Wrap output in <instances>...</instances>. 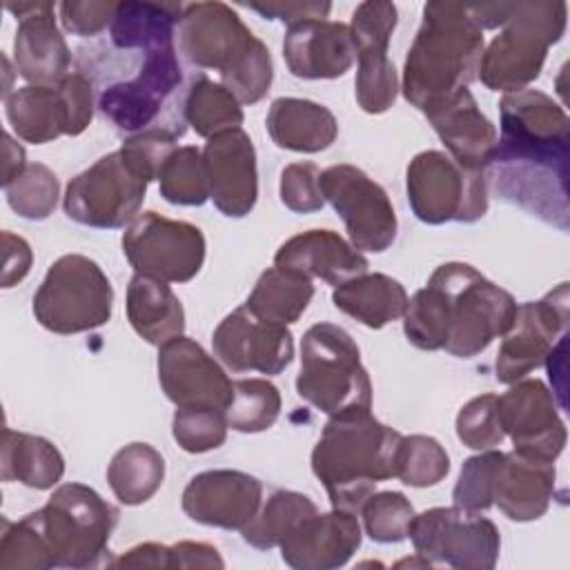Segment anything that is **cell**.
Segmentation results:
<instances>
[{"instance_id": "5bb4252c", "label": "cell", "mask_w": 570, "mask_h": 570, "mask_svg": "<svg viewBox=\"0 0 570 570\" xmlns=\"http://www.w3.org/2000/svg\"><path fill=\"white\" fill-rule=\"evenodd\" d=\"M414 554L430 566L456 570H492L499 559L501 537L497 525L479 512L452 508H430L414 514L410 525Z\"/></svg>"}, {"instance_id": "8fae6325", "label": "cell", "mask_w": 570, "mask_h": 570, "mask_svg": "<svg viewBox=\"0 0 570 570\" xmlns=\"http://www.w3.org/2000/svg\"><path fill=\"white\" fill-rule=\"evenodd\" d=\"M405 189L414 216L428 225L476 223L488 212L485 171L468 169L439 149L410 160Z\"/></svg>"}, {"instance_id": "f546056e", "label": "cell", "mask_w": 570, "mask_h": 570, "mask_svg": "<svg viewBox=\"0 0 570 570\" xmlns=\"http://www.w3.org/2000/svg\"><path fill=\"white\" fill-rule=\"evenodd\" d=\"M127 318L142 341L158 347L185 330L180 298L165 281L145 274H134L127 285Z\"/></svg>"}, {"instance_id": "7c38bea8", "label": "cell", "mask_w": 570, "mask_h": 570, "mask_svg": "<svg viewBox=\"0 0 570 570\" xmlns=\"http://www.w3.org/2000/svg\"><path fill=\"white\" fill-rule=\"evenodd\" d=\"M147 185L149 180L118 149L69 180L62 207L78 225L118 229L138 216Z\"/></svg>"}, {"instance_id": "52a82bcc", "label": "cell", "mask_w": 570, "mask_h": 570, "mask_svg": "<svg viewBox=\"0 0 570 570\" xmlns=\"http://www.w3.org/2000/svg\"><path fill=\"white\" fill-rule=\"evenodd\" d=\"M296 392L327 416L372 407V383L354 338L334 323L312 325L301 341Z\"/></svg>"}, {"instance_id": "d4e9b609", "label": "cell", "mask_w": 570, "mask_h": 570, "mask_svg": "<svg viewBox=\"0 0 570 570\" xmlns=\"http://www.w3.org/2000/svg\"><path fill=\"white\" fill-rule=\"evenodd\" d=\"M283 58L292 76L303 80L341 78L354 65L356 49L350 24L309 20L287 27Z\"/></svg>"}, {"instance_id": "f35d334b", "label": "cell", "mask_w": 570, "mask_h": 570, "mask_svg": "<svg viewBox=\"0 0 570 570\" xmlns=\"http://www.w3.org/2000/svg\"><path fill=\"white\" fill-rule=\"evenodd\" d=\"M160 196L171 205L200 207L209 198V178L203 151L191 145L176 147L160 174Z\"/></svg>"}, {"instance_id": "8992f818", "label": "cell", "mask_w": 570, "mask_h": 570, "mask_svg": "<svg viewBox=\"0 0 570 570\" xmlns=\"http://www.w3.org/2000/svg\"><path fill=\"white\" fill-rule=\"evenodd\" d=\"M134 51V71L100 85L96 96L98 111L118 131L140 134L145 129H171L183 136V69L174 42Z\"/></svg>"}, {"instance_id": "c3c4849f", "label": "cell", "mask_w": 570, "mask_h": 570, "mask_svg": "<svg viewBox=\"0 0 570 570\" xmlns=\"http://www.w3.org/2000/svg\"><path fill=\"white\" fill-rule=\"evenodd\" d=\"M456 436L470 450H492L505 439L497 414V394H481L468 401L456 414Z\"/></svg>"}, {"instance_id": "60d3db41", "label": "cell", "mask_w": 570, "mask_h": 570, "mask_svg": "<svg viewBox=\"0 0 570 570\" xmlns=\"http://www.w3.org/2000/svg\"><path fill=\"white\" fill-rule=\"evenodd\" d=\"M9 207L27 220H45L53 214L60 196L56 174L42 163H29L9 185H4Z\"/></svg>"}, {"instance_id": "f6af8a7d", "label": "cell", "mask_w": 570, "mask_h": 570, "mask_svg": "<svg viewBox=\"0 0 570 570\" xmlns=\"http://www.w3.org/2000/svg\"><path fill=\"white\" fill-rule=\"evenodd\" d=\"M365 534L376 543H401L410 537L414 508L410 499L394 490L372 492L361 510Z\"/></svg>"}, {"instance_id": "4fadbf2b", "label": "cell", "mask_w": 570, "mask_h": 570, "mask_svg": "<svg viewBox=\"0 0 570 570\" xmlns=\"http://www.w3.org/2000/svg\"><path fill=\"white\" fill-rule=\"evenodd\" d=\"M4 114L16 136L31 145L78 136L94 116V82L73 71L53 87H20L4 98Z\"/></svg>"}, {"instance_id": "d590c367", "label": "cell", "mask_w": 570, "mask_h": 570, "mask_svg": "<svg viewBox=\"0 0 570 570\" xmlns=\"http://www.w3.org/2000/svg\"><path fill=\"white\" fill-rule=\"evenodd\" d=\"M183 118L198 136L209 140L223 131L238 129L243 125V109L227 87L200 73L185 91Z\"/></svg>"}, {"instance_id": "8d00e7d4", "label": "cell", "mask_w": 570, "mask_h": 570, "mask_svg": "<svg viewBox=\"0 0 570 570\" xmlns=\"http://www.w3.org/2000/svg\"><path fill=\"white\" fill-rule=\"evenodd\" d=\"M318 512L316 503L294 490H276L261 503L256 517L240 530L243 541L256 550H272L307 517Z\"/></svg>"}, {"instance_id": "816d5d0a", "label": "cell", "mask_w": 570, "mask_h": 570, "mask_svg": "<svg viewBox=\"0 0 570 570\" xmlns=\"http://www.w3.org/2000/svg\"><path fill=\"white\" fill-rule=\"evenodd\" d=\"M321 169L314 163H292L281 171V203L296 214H312L325 205L321 194Z\"/></svg>"}, {"instance_id": "2e32d148", "label": "cell", "mask_w": 570, "mask_h": 570, "mask_svg": "<svg viewBox=\"0 0 570 570\" xmlns=\"http://www.w3.org/2000/svg\"><path fill=\"white\" fill-rule=\"evenodd\" d=\"M323 198L345 223L358 252H385L396 238V214L387 191L354 165H332L318 178Z\"/></svg>"}, {"instance_id": "e575fe53", "label": "cell", "mask_w": 570, "mask_h": 570, "mask_svg": "<svg viewBox=\"0 0 570 570\" xmlns=\"http://www.w3.org/2000/svg\"><path fill=\"white\" fill-rule=\"evenodd\" d=\"M165 459L149 443H129L120 448L107 468V481L116 499L125 505L149 501L163 485Z\"/></svg>"}, {"instance_id": "7bdbcfd3", "label": "cell", "mask_w": 570, "mask_h": 570, "mask_svg": "<svg viewBox=\"0 0 570 570\" xmlns=\"http://www.w3.org/2000/svg\"><path fill=\"white\" fill-rule=\"evenodd\" d=\"M53 559L40 532L36 512L24 514L20 521L2 519L0 537V570H47Z\"/></svg>"}, {"instance_id": "603a6c76", "label": "cell", "mask_w": 570, "mask_h": 570, "mask_svg": "<svg viewBox=\"0 0 570 570\" xmlns=\"http://www.w3.org/2000/svg\"><path fill=\"white\" fill-rule=\"evenodd\" d=\"M203 160L209 178V198L229 218L247 216L258 198L256 149L238 127L205 142Z\"/></svg>"}, {"instance_id": "f5cc1de1", "label": "cell", "mask_w": 570, "mask_h": 570, "mask_svg": "<svg viewBox=\"0 0 570 570\" xmlns=\"http://www.w3.org/2000/svg\"><path fill=\"white\" fill-rule=\"evenodd\" d=\"M118 2L111 0H89V2H60L58 11H60V22L62 27L80 38H91L102 33L116 13Z\"/></svg>"}, {"instance_id": "e0dca14e", "label": "cell", "mask_w": 570, "mask_h": 570, "mask_svg": "<svg viewBox=\"0 0 570 570\" xmlns=\"http://www.w3.org/2000/svg\"><path fill=\"white\" fill-rule=\"evenodd\" d=\"M568 283H559L539 301L517 305L514 321L503 334L494 361L501 383L512 385L546 363L557 341L568 332Z\"/></svg>"}, {"instance_id": "ffe728a7", "label": "cell", "mask_w": 570, "mask_h": 570, "mask_svg": "<svg viewBox=\"0 0 570 570\" xmlns=\"http://www.w3.org/2000/svg\"><path fill=\"white\" fill-rule=\"evenodd\" d=\"M158 383L176 407L227 410L234 381L194 338L176 336L158 347Z\"/></svg>"}, {"instance_id": "5b68a950", "label": "cell", "mask_w": 570, "mask_h": 570, "mask_svg": "<svg viewBox=\"0 0 570 570\" xmlns=\"http://www.w3.org/2000/svg\"><path fill=\"white\" fill-rule=\"evenodd\" d=\"M178 49L198 69H214L240 105L269 91L274 67L269 49L225 2H191L178 20Z\"/></svg>"}, {"instance_id": "3957f363", "label": "cell", "mask_w": 570, "mask_h": 570, "mask_svg": "<svg viewBox=\"0 0 570 570\" xmlns=\"http://www.w3.org/2000/svg\"><path fill=\"white\" fill-rule=\"evenodd\" d=\"M401 436L370 410L330 416L312 450V472L325 485L332 508L356 514L376 483L396 476Z\"/></svg>"}, {"instance_id": "1f68e13d", "label": "cell", "mask_w": 570, "mask_h": 570, "mask_svg": "<svg viewBox=\"0 0 570 570\" xmlns=\"http://www.w3.org/2000/svg\"><path fill=\"white\" fill-rule=\"evenodd\" d=\"M183 7L180 2H118L109 24V45L125 51L171 45Z\"/></svg>"}, {"instance_id": "ba28073f", "label": "cell", "mask_w": 570, "mask_h": 570, "mask_svg": "<svg viewBox=\"0 0 570 570\" xmlns=\"http://www.w3.org/2000/svg\"><path fill=\"white\" fill-rule=\"evenodd\" d=\"M448 307V338L443 350L459 358H472L503 336L517 314L510 292L488 281L468 263H445L430 276Z\"/></svg>"}, {"instance_id": "4dcf8cb0", "label": "cell", "mask_w": 570, "mask_h": 570, "mask_svg": "<svg viewBox=\"0 0 570 570\" xmlns=\"http://www.w3.org/2000/svg\"><path fill=\"white\" fill-rule=\"evenodd\" d=\"M405 287L387 274H361L332 292V303L343 314L370 330H381L399 321L407 307Z\"/></svg>"}, {"instance_id": "7dc6e473", "label": "cell", "mask_w": 570, "mask_h": 570, "mask_svg": "<svg viewBox=\"0 0 570 570\" xmlns=\"http://www.w3.org/2000/svg\"><path fill=\"white\" fill-rule=\"evenodd\" d=\"M501 456L503 452L492 448L463 461L459 481L452 490L454 505L472 512H481L494 505L492 494H494V479H497Z\"/></svg>"}, {"instance_id": "11a10c76", "label": "cell", "mask_w": 570, "mask_h": 570, "mask_svg": "<svg viewBox=\"0 0 570 570\" xmlns=\"http://www.w3.org/2000/svg\"><path fill=\"white\" fill-rule=\"evenodd\" d=\"M2 245H4L2 287H13L29 274L33 254H31L29 243L20 236H13L11 232H2Z\"/></svg>"}, {"instance_id": "ac0fdd59", "label": "cell", "mask_w": 570, "mask_h": 570, "mask_svg": "<svg viewBox=\"0 0 570 570\" xmlns=\"http://www.w3.org/2000/svg\"><path fill=\"white\" fill-rule=\"evenodd\" d=\"M497 414L503 434L517 454L554 463L563 452L568 430L559 416L554 394L539 379H521L497 396Z\"/></svg>"}, {"instance_id": "44dd1931", "label": "cell", "mask_w": 570, "mask_h": 570, "mask_svg": "<svg viewBox=\"0 0 570 570\" xmlns=\"http://www.w3.org/2000/svg\"><path fill=\"white\" fill-rule=\"evenodd\" d=\"M261 503V481L240 470H205L183 490V512L196 523L223 530H243Z\"/></svg>"}, {"instance_id": "9a60e30c", "label": "cell", "mask_w": 570, "mask_h": 570, "mask_svg": "<svg viewBox=\"0 0 570 570\" xmlns=\"http://www.w3.org/2000/svg\"><path fill=\"white\" fill-rule=\"evenodd\" d=\"M205 236L187 220L138 214L122 234V252L136 274L165 283L191 281L205 263Z\"/></svg>"}, {"instance_id": "cb8c5ba5", "label": "cell", "mask_w": 570, "mask_h": 570, "mask_svg": "<svg viewBox=\"0 0 570 570\" xmlns=\"http://www.w3.org/2000/svg\"><path fill=\"white\" fill-rule=\"evenodd\" d=\"M361 537L354 512H314L283 539L281 559L294 570H334L352 559Z\"/></svg>"}, {"instance_id": "277c9868", "label": "cell", "mask_w": 570, "mask_h": 570, "mask_svg": "<svg viewBox=\"0 0 570 570\" xmlns=\"http://www.w3.org/2000/svg\"><path fill=\"white\" fill-rule=\"evenodd\" d=\"M481 29L501 27L483 49L476 78L492 91H519L534 82L543 69L548 49L566 31L568 4L561 0L481 2L470 4Z\"/></svg>"}, {"instance_id": "680465c9", "label": "cell", "mask_w": 570, "mask_h": 570, "mask_svg": "<svg viewBox=\"0 0 570 570\" xmlns=\"http://www.w3.org/2000/svg\"><path fill=\"white\" fill-rule=\"evenodd\" d=\"M24 167H27L24 149L11 138V134H4V176H2V187L9 185Z\"/></svg>"}, {"instance_id": "484cf974", "label": "cell", "mask_w": 570, "mask_h": 570, "mask_svg": "<svg viewBox=\"0 0 570 570\" xmlns=\"http://www.w3.org/2000/svg\"><path fill=\"white\" fill-rule=\"evenodd\" d=\"M423 114L445 145L448 156L468 169L485 171L497 149L499 134L494 125L481 114L470 89L456 91Z\"/></svg>"}, {"instance_id": "b9f144b4", "label": "cell", "mask_w": 570, "mask_h": 570, "mask_svg": "<svg viewBox=\"0 0 570 570\" xmlns=\"http://www.w3.org/2000/svg\"><path fill=\"white\" fill-rule=\"evenodd\" d=\"M450 472L445 448L425 434L401 436L396 450V479L412 488H430L441 483Z\"/></svg>"}, {"instance_id": "f1b7e54d", "label": "cell", "mask_w": 570, "mask_h": 570, "mask_svg": "<svg viewBox=\"0 0 570 570\" xmlns=\"http://www.w3.org/2000/svg\"><path fill=\"white\" fill-rule=\"evenodd\" d=\"M267 134L281 147L298 154H318L338 136L334 114L314 100L276 98L269 105Z\"/></svg>"}, {"instance_id": "836d02e7", "label": "cell", "mask_w": 570, "mask_h": 570, "mask_svg": "<svg viewBox=\"0 0 570 570\" xmlns=\"http://www.w3.org/2000/svg\"><path fill=\"white\" fill-rule=\"evenodd\" d=\"M312 296L314 285L309 276L289 267L274 265L258 276L252 294L245 301V307L267 323L287 327L301 318Z\"/></svg>"}, {"instance_id": "4316f807", "label": "cell", "mask_w": 570, "mask_h": 570, "mask_svg": "<svg viewBox=\"0 0 570 570\" xmlns=\"http://www.w3.org/2000/svg\"><path fill=\"white\" fill-rule=\"evenodd\" d=\"M276 267L296 269L327 285H343L367 272V258L332 229H309L287 238L274 254Z\"/></svg>"}, {"instance_id": "83f0119b", "label": "cell", "mask_w": 570, "mask_h": 570, "mask_svg": "<svg viewBox=\"0 0 570 570\" xmlns=\"http://www.w3.org/2000/svg\"><path fill=\"white\" fill-rule=\"evenodd\" d=\"M554 483V463L528 459L517 452H503L494 479L492 503L510 521H537L550 508Z\"/></svg>"}, {"instance_id": "681fc988", "label": "cell", "mask_w": 570, "mask_h": 570, "mask_svg": "<svg viewBox=\"0 0 570 570\" xmlns=\"http://www.w3.org/2000/svg\"><path fill=\"white\" fill-rule=\"evenodd\" d=\"M178 138L180 134L171 129H145L140 134L127 136L120 145V151L151 183L158 180V174L176 149Z\"/></svg>"}, {"instance_id": "f907efd6", "label": "cell", "mask_w": 570, "mask_h": 570, "mask_svg": "<svg viewBox=\"0 0 570 570\" xmlns=\"http://www.w3.org/2000/svg\"><path fill=\"white\" fill-rule=\"evenodd\" d=\"M396 20H399V11L392 2H379V0L361 2L354 9L352 22H350L354 49L356 51L376 49V47L387 49L390 38L396 29Z\"/></svg>"}, {"instance_id": "9c48e42d", "label": "cell", "mask_w": 570, "mask_h": 570, "mask_svg": "<svg viewBox=\"0 0 570 570\" xmlns=\"http://www.w3.org/2000/svg\"><path fill=\"white\" fill-rule=\"evenodd\" d=\"M36 519L53 568L109 566V537L118 523V510L85 483H62L49 501L36 510Z\"/></svg>"}, {"instance_id": "db71d44e", "label": "cell", "mask_w": 570, "mask_h": 570, "mask_svg": "<svg viewBox=\"0 0 570 570\" xmlns=\"http://www.w3.org/2000/svg\"><path fill=\"white\" fill-rule=\"evenodd\" d=\"M252 11L261 13L265 20H281L287 27L325 20L332 11L330 2H267V4H247Z\"/></svg>"}, {"instance_id": "6da1fadb", "label": "cell", "mask_w": 570, "mask_h": 570, "mask_svg": "<svg viewBox=\"0 0 570 570\" xmlns=\"http://www.w3.org/2000/svg\"><path fill=\"white\" fill-rule=\"evenodd\" d=\"M499 114L501 136L485 167L497 194L566 232L568 114L548 94L530 87L503 94Z\"/></svg>"}, {"instance_id": "30bf717a", "label": "cell", "mask_w": 570, "mask_h": 570, "mask_svg": "<svg viewBox=\"0 0 570 570\" xmlns=\"http://www.w3.org/2000/svg\"><path fill=\"white\" fill-rule=\"evenodd\" d=\"M114 287L100 265L82 254L60 256L33 294L36 321L53 334H80L111 318Z\"/></svg>"}, {"instance_id": "7a4b0ae2", "label": "cell", "mask_w": 570, "mask_h": 570, "mask_svg": "<svg viewBox=\"0 0 570 570\" xmlns=\"http://www.w3.org/2000/svg\"><path fill=\"white\" fill-rule=\"evenodd\" d=\"M483 56V29L463 2H428L403 65V96L425 111L468 89Z\"/></svg>"}, {"instance_id": "74e56055", "label": "cell", "mask_w": 570, "mask_h": 570, "mask_svg": "<svg viewBox=\"0 0 570 570\" xmlns=\"http://www.w3.org/2000/svg\"><path fill=\"white\" fill-rule=\"evenodd\" d=\"M281 414V392L267 379L234 381L232 401L225 410L227 425L243 434L269 430Z\"/></svg>"}, {"instance_id": "9f6ffc18", "label": "cell", "mask_w": 570, "mask_h": 570, "mask_svg": "<svg viewBox=\"0 0 570 570\" xmlns=\"http://www.w3.org/2000/svg\"><path fill=\"white\" fill-rule=\"evenodd\" d=\"M171 548V568H225L223 557L209 543L178 541Z\"/></svg>"}, {"instance_id": "bcb514c9", "label": "cell", "mask_w": 570, "mask_h": 570, "mask_svg": "<svg viewBox=\"0 0 570 570\" xmlns=\"http://www.w3.org/2000/svg\"><path fill=\"white\" fill-rule=\"evenodd\" d=\"M227 419L214 407H178L171 421L174 441L191 454L216 450L227 439Z\"/></svg>"}, {"instance_id": "ee69618b", "label": "cell", "mask_w": 570, "mask_h": 570, "mask_svg": "<svg viewBox=\"0 0 570 570\" xmlns=\"http://www.w3.org/2000/svg\"><path fill=\"white\" fill-rule=\"evenodd\" d=\"M356 102L365 114L387 111L399 91V76L394 62L387 58V49H365L356 53Z\"/></svg>"}, {"instance_id": "ab89813d", "label": "cell", "mask_w": 570, "mask_h": 570, "mask_svg": "<svg viewBox=\"0 0 570 570\" xmlns=\"http://www.w3.org/2000/svg\"><path fill=\"white\" fill-rule=\"evenodd\" d=\"M403 332L407 341L425 352L443 350L448 338L445 296L432 283L414 292L403 314Z\"/></svg>"}, {"instance_id": "7402d4cb", "label": "cell", "mask_w": 570, "mask_h": 570, "mask_svg": "<svg viewBox=\"0 0 570 570\" xmlns=\"http://www.w3.org/2000/svg\"><path fill=\"white\" fill-rule=\"evenodd\" d=\"M53 9V2L7 4V11L18 18L13 38L16 73L29 85L53 87L71 73V51L58 31Z\"/></svg>"}, {"instance_id": "d6986e66", "label": "cell", "mask_w": 570, "mask_h": 570, "mask_svg": "<svg viewBox=\"0 0 570 570\" xmlns=\"http://www.w3.org/2000/svg\"><path fill=\"white\" fill-rule=\"evenodd\" d=\"M218 361L240 374L261 372L281 374L294 358V338L285 325L267 323L254 316L245 305L227 314L212 336Z\"/></svg>"}, {"instance_id": "6f0895ef", "label": "cell", "mask_w": 570, "mask_h": 570, "mask_svg": "<svg viewBox=\"0 0 570 570\" xmlns=\"http://www.w3.org/2000/svg\"><path fill=\"white\" fill-rule=\"evenodd\" d=\"M111 568H171V548L163 543H138L109 563Z\"/></svg>"}, {"instance_id": "d6a6232c", "label": "cell", "mask_w": 570, "mask_h": 570, "mask_svg": "<svg viewBox=\"0 0 570 570\" xmlns=\"http://www.w3.org/2000/svg\"><path fill=\"white\" fill-rule=\"evenodd\" d=\"M0 468L4 481H20L33 490H49L62 479L65 459L51 441L4 428Z\"/></svg>"}]
</instances>
